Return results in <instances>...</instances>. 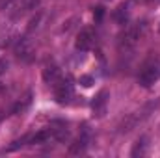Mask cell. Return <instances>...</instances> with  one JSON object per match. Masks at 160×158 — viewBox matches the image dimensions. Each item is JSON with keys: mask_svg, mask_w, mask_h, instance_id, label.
Here are the masks:
<instances>
[{"mask_svg": "<svg viewBox=\"0 0 160 158\" xmlns=\"http://www.w3.org/2000/svg\"><path fill=\"white\" fill-rule=\"evenodd\" d=\"M142 32H143V24H142V26H132V28H128V32L123 36V43H125V47H132L136 41L140 39Z\"/></svg>", "mask_w": 160, "mask_h": 158, "instance_id": "5", "label": "cell"}, {"mask_svg": "<svg viewBox=\"0 0 160 158\" xmlns=\"http://www.w3.org/2000/svg\"><path fill=\"white\" fill-rule=\"evenodd\" d=\"M93 45V34L89 30H82L77 37V48L78 50H89Z\"/></svg>", "mask_w": 160, "mask_h": 158, "instance_id": "4", "label": "cell"}, {"mask_svg": "<svg viewBox=\"0 0 160 158\" xmlns=\"http://www.w3.org/2000/svg\"><path fill=\"white\" fill-rule=\"evenodd\" d=\"M54 89H56V99H58L60 102H67L69 97L73 95V87H71L67 82H62V80L54 86Z\"/></svg>", "mask_w": 160, "mask_h": 158, "instance_id": "3", "label": "cell"}, {"mask_svg": "<svg viewBox=\"0 0 160 158\" xmlns=\"http://www.w3.org/2000/svg\"><path fill=\"white\" fill-rule=\"evenodd\" d=\"M15 52H17V56H19V58H22V60H30V54H32V50H30L28 43H26L24 39H21L19 43H17Z\"/></svg>", "mask_w": 160, "mask_h": 158, "instance_id": "8", "label": "cell"}, {"mask_svg": "<svg viewBox=\"0 0 160 158\" xmlns=\"http://www.w3.org/2000/svg\"><path fill=\"white\" fill-rule=\"evenodd\" d=\"M160 77V69L157 67V65H147L142 73H140V84L143 86V87H149V86H153L155 82H157V78Z\"/></svg>", "mask_w": 160, "mask_h": 158, "instance_id": "2", "label": "cell"}, {"mask_svg": "<svg viewBox=\"0 0 160 158\" xmlns=\"http://www.w3.org/2000/svg\"><path fill=\"white\" fill-rule=\"evenodd\" d=\"M8 71V60L6 58H0V77Z\"/></svg>", "mask_w": 160, "mask_h": 158, "instance_id": "10", "label": "cell"}, {"mask_svg": "<svg viewBox=\"0 0 160 158\" xmlns=\"http://www.w3.org/2000/svg\"><path fill=\"white\" fill-rule=\"evenodd\" d=\"M147 141H149V140H147V136H142V138L136 141L134 149L130 151V156H134V158H136V156H143V155L147 153Z\"/></svg>", "mask_w": 160, "mask_h": 158, "instance_id": "7", "label": "cell"}, {"mask_svg": "<svg viewBox=\"0 0 160 158\" xmlns=\"http://www.w3.org/2000/svg\"><path fill=\"white\" fill-rule=\"evenodd\" d=\"M106 97H108V93H106V91H101V93L95 97V101H93V104H91V106H93V112H95L97 116H102V114L106 112V102H108V99H106Z\"/></svg>", "mask_w": 160, "mask_h": 158, "instance_id": "6", "label": "cell"}, {"mask_svg": "<svg viewBox=\"0 0 160 158\" xmlns=\"http://www.w3.org/2000/svg\"><path fill=\"white\" fill-rule=\"evenodd\" d=\"M15 2H19V0H0V9H4V11H6V9H9Z\"/></svg>", "mask_w": 160, "mask_h": 158, "instance_id": "9", "label": "cell"}, {"mask_svg": "<svg viewBox=\"0 0 160 158\" xmlns=\"http://www.w3.org/2000/svg\"><path fill=\"white\" fill-rule=\"evenodd\" d=\"M80 82H84V86H91V77H82Z\"/></svg>", "mask_w": 160, "mask_h": 158, "instance_id": "11", "label": "cell"}, {"mask_svg": "<svg viewBox=\"0 0 160 158\" xmlns=\"http://www.w3.org/2000/svg\"><path fill=\"white\" fill-rule=\"evenodd\" d=\"M157 106H158V102H147V104H143L140 110H136V112L128 114V116H127V117L119 123L118 132H119V134H127V132L134 130L140 123H143L145 119H147L151 114H153V112H155V108H157Z\"/></svg>", "mask_w": 160, "mask_h": 158, "instance_id": "1", "label": "cell"}]
</instances>
